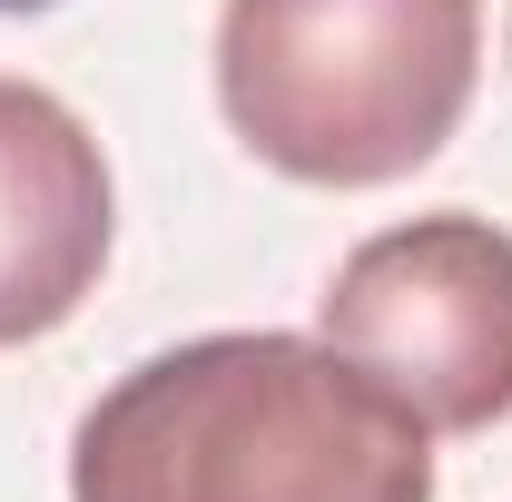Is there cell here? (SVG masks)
I'll use <instances>...</instances> for the list:
<instances>
[{
    "label": "cell",
    "instance_id": "5b68a950",
    "mask_svg": "<svg viewBox=\"0 0 512 502\" xmlns=\"http://www.w3.org/2000/svg\"><path fill=\"white\" fill-rule=\"evenodd\" d=\"M0 10H10V20H20V10H60V0H0Z\"/></svg>",
    "mask_w": 512,
    "mask_h": 502
},
{
    "label": "cell",
    "instance_id": "6da1fadb",
    "mask_svg": "<svg viewBox=\"0 0 512 502\" xmlns=\"http://www.w3.org/2000/svg\"><path fill=\"white\" fill-rule=\"evenodd\" d=\"M69 502H434V434L325 335L237 325L79 414Z\"/></svg>",
    "mask_w": 512,
    "mask_h": 502
},
{
    "label": "cell",
    "instance_id": "7a4b0ae2",
    "mask_svg": "<svg viewBox=\"0 0 512 502\" xmlns=\"http://www.w3.org/2000/svg\"><path fill=\"white\" fill-rule=\"evenodd\" d=\"M483 79V0H227L217 109L296 188H394Z\"/></svg>",
    "mask_w": 512,
    "mask_h": 502
},
{
    "label": "cell",
    "instance_id": "277c9868",
    "mask_svg": "<svg viewBox=\"0 0 512 502\" xmlns=\"http://www.w3.org/2000/svg\"><path fill=\"white\" fill-rule=\"evenodd\" d=\"M109 237L119 197L79 109L30 79H0V355L60 335L99 296Z\"/></svg>",
    "mask_w": 512,
    "mask_h": 502
},
{
    "label": "cell",
    "instance_id": "3957f363",
    "mask_svg": "<svg viewBox=\"0 0 512 502\" xmlns=\"http://www.w3.org/2000/svg\"><path fill=\"white\" fill-rule=\"evenodd\" d=\"M316 335L424 424L483 434L512 414V227L493 217H404L335 266Z\"/></svg>",
    "mask_w": 512,
    "mask_h": 502
}]
</instances>
